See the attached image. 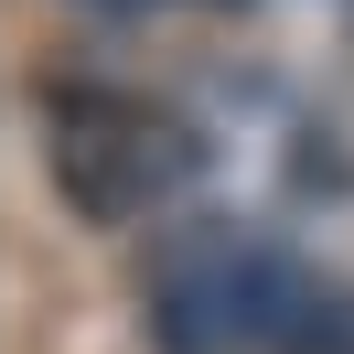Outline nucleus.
Returning <instances> with one entry per match:
<instances>
[{"instance_id":"1","label":"nucleus","mask_w":354,"mask_h":354,"mask_svg":"<svg viewBox=\"0 0 354 354\" xmlns=\"http://www.w3.org/2000/svg\"><path fill=\"white\" fill-rule=\"evenodd\" d=\"M151 322L172 354H279V344H354V311L322 301L268 236L172 225L151 258Z\"/></svg>"},{"instance_id":"2","label":"nucleus","mask_w":354,"mask_h":354,"mask_svg":"<svg viewBox=\"0 0 354 354\" xmlns=\"http://www.w3.org/2000/svg\"><path fill=\"white\" fill-rule=\"evenodd\" d=\"M44 172L86 225H172L204 194V140L129 86H54L44 97Z\"/></svg>"},{"instance_id":"3","label":"nucleus","mask_w":354,"mask_h":354,"mask_svg":"<svg viewBox=\"0 0 354 354\" xmlns=\"http://www.w3.org/2000/svg\"><path fill=\"white\" fill-rule=\"evenodd\" d=\"M344 311H354V301H344Z\"/></svg>"}]
</instances>
